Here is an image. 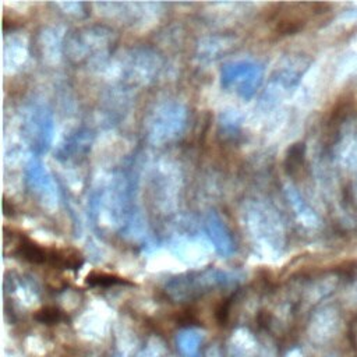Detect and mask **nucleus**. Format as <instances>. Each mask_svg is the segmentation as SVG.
Wrapping results in <instances>:
<instances>
[{"label": "nucleus", "instance_id": "f257e3e1", "mask_svg": "<svg viewBox=\"0 0 357 357\" xmlns=\"http://www.w3.org/2000/svg\"><path fill=\"white\" fill-rule=\"evenodd\" d=\"M340 329V317L339 312L332 307H325L317 311L312 317L308 335L310 339L317 344H325L331 342Z\"/></svg>", "mask_w": 357, "mask_h": 357}, {"label": "nucleus", "instance_id": "f03ea898", "mask_svg": "<svg viewBox=\"0 0 357 357\" xmlns=\"http://www.w3.org/2000/svg\"><path fill=\"white\" fill-rule=\"evenodd\" d=\"M335 158L346 170L357 172V120L343 124L335 145Z\"/></svg>", "mask_w": 357, "mask_h": 357}, {"label": "nucleus", "instance_id": "7ed1b4c3", "mask_svg": "<svg viewBox=\"0 0 357 357\" xmlns=\"http://www.w3.org/2000/svg\"><path fill=\"white\" fill-rule=\"evenodd\" d=\"M84 259L74 248H49L47 264L61 269H79Z\"/></svg>", "mask_w": 357, "mask_h": 357}, {"label": "nucleus", "instance_id": "20e7f679", "mask_svg": "<svg viewBox=\"0 0 357 357\" xmlns=\"http://www.w3.org/2000/svg\"><path fill=\"white\" fill-rule=\"evenodd\" d=\"M17 255L31 264H47L49 248H45L29 238H21L17 245Z\"/></svg>", "mask_w": 357, "mask_h": 357}, {"label": "nucleus", "instance_id": "39448f33", "mask_svg": "<svg viewBox=\"0 0 357 357\" xmlns=\"http://www.w3.org/2000/svg\"><path fill=\"white\" fill-rule=\"evenodd\" d=\"M204 335L198 329H185L177 335V346L184 357H199V344Z\"/></svg>", "mask_w": 357, "mask_h": 357}, {"label": "nucleus", "instance_id": "423d86ee", "mask_svg": "<svg viewBox=\"0 0 357 357\" xmlns=\"http://www.w3.org/2000/svg\"><path fill=\"white\" fill-rule=\"evenodd\" d=\"M229 353L231 357H254L257 353V344L250 333L240 331L233 336Z\"/></svg>", "mask_w": 357, "mask_h": 357}, {"label": "nucleus", "instance_id": "0eeeda50", "mask_svg": "<svg viewBox=\"0 0 357 357\" xmlns=\"http://www.w3.org/2000/svg\"><path fill=\"white\" fill-rule=\"evenodd\" d=\"M120 283H127V280H124L119 276H114V275L103 273V272H92L86 276V284H89V286L107 287V286L120 284Z\"/></svg>", "mask_w": 357, "mask_h": 357}, {"label": "nucleus", "instance_id": "6e6552de", "mask_svg": "<svg viewBox=\"0 0 357 357\" xmlns=\"http://www.w3.org/2000/svg\"><path fill=\"white\" fill-rule=\"evenodd\" d=\"M35 319L42 324H56L63 319V312L56 307H43L36 311Z\"/></svg>", "mask_w": 357, "mask_h": 357}, {"label": "nucleus", "instance_id": "1a4fd4ad", "mask_svg": "<svg viewBox=\"0 0 357 357\" xmlns=\"http://www.w3.org/2000/svg\"><path fill=\"white\" fill-rule=\"evenodd\" d=\"M162 353H163L162 344H159L158 342H155V343H149V344L138 354V357H162Z\"/></svg>", "mask_w": 357, "mask_h": 357}, {"label": "nucleus", "instance_id": "9d476101", "mask_svg": "<svg viewBox=\"0 0 357 357\" xmlns=\"http://www.w3.org/2000/svg\"><path fill=\"white\" fill-rule=\"evenodd\" d=\"M206 357H222L219 347H216V346L209 347L208 351H206Z\"/></svg>", "mask_w": 357, "mask_h": 357}, {"label": "nucleus", "instance_id": "9b49d317", "mask_svg": "<svg viewBox=\"0 0 357 357\" xmlns=\"http://www.w3.org/2000/svg\"><path fill=\"white\" fill-rule=\"evenodd\" d=\"M284 357H304V354H303V351H301L300 349L294 347V349H291L290 351H287Z\"/></svg>", "mask_w": 357, "mask_h": 357}, {"label": "nucleus", "instance_id": "f8f14e48", "mask_svg": "<svg viewBox=\"0 0 357 357\" xmlns=\"http://www.w3.org/2000/svg\"><path fill=\"white\" fill-rule=\"evenodd\" d=\"M350 293H351V297H353V300L357 303V279H356V282L353 283V287H351Z\"/></svg>", "mask_w": 357, "mask_h": 357}, {"label": "nucleus", "instance_id": "ddd939ff", "mask_svg": "<svg viewBox=\"0 0 357 357\" xmlns=\"http://www.w3.org/2000/svg\"><path fill=\"white\" fill-rule=\"evenodd\" d=\"M354 195H356V201H357V180L354 183Z\"/></svg>", "mask_w": 357, "mask_h": 357}]
</instances>
